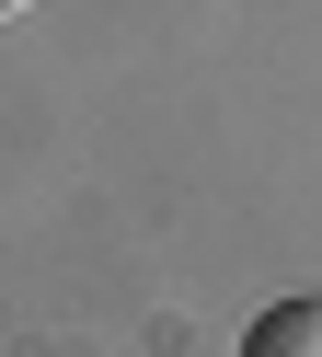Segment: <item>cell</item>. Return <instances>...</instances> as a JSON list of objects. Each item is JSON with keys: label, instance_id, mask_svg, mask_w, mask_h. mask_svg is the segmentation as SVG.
Listing matches in <instances>:
<instances>
[{"label": "cell", "instance_id": "1", "mask_svg": "<svg viewBox=\"0 0 322 357\" xmlns=\"http://www.w3.org/2000/svg\"><path fill=\"white\" fill-rule=\"evenodd\" d=\"M242 357H322V300H276V311H253Z\"/></svg>", "mask_w": 322, "mask_h": 357}]
</instances>
